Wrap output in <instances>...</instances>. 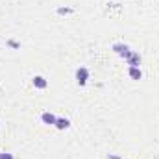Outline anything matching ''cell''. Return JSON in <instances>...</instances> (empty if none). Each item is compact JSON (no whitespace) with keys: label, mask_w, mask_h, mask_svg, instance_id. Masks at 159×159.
<instances>
[{"label":"cell","mask_w":159,"mask_h":159,"mask_svg":"<svg viewBox=\"0 0 159 159\" xmlns=\"http://www.w3.org/2000/svg\"><path fill=\"white\" fill-rule=\"evenodd\" d=\"M113 50L119 54L120 57H124V59H128V57L131 56V52H133V50H131L128 44H122V43H117V44H113Z\"/></svg>","instance_id":"1"},{"label":"cell","mask_w":159,"mask_h":159,"mask_svg":"<svg viewBox=\"0 0 159 159\" xmlns=\"http://www.w3.org/2000/svg\"><path fill=\"white\" fill-rule=\"evenodd\" d=\"M87 80H89V70L85 67H80L78 70H76V83H78L80 87H83L87 83Z\"/></svg>","instance_id":"2"},{"label":"cell","mask_w":159,"mask_h":159,"mask_svg":"<svg viewBox=\"0 0 159 159\" xmlns=\"http://www.w3.org/2000/svg\"><path fill=\"white\" fill-rule=\"evenodd\" d=\"M56 119H57V117H56L54 113H50V111H44V113L41 115V122L46 124V126H54V124H56Z\"/></svg>","instance_id":"3"},{"label":"cell","mask_w":159,"mask_h":159,"mask_svg":"<svg viewBox=\"0 0 159 159\" xmlns=\"http://www.w3.org/2000/svg\"><path fill=\"white\" fill-rule=\"evenodd\" d=\"M126 63H128L129 67H139V65H141V56H139V52H131V56L126 59Z\"/></svg>","instance_id":"4"},{"label":"cell","mask_w":159,"mask_h":159,"mask_svg":"<svg viewBox=\"0 0 159 159\" xmlns=\"http://www.w3.org/2000/svg\"><path fill=\"white\" fill-rule=\"evenodd\" d=\"M54 126H56L57 129H69V128H70V120L65 119V117H57Z\"/></svg>","instance_id":"5"},{"label":"cell","mask_w":159,"mask_h":159,"mask_svg":"<svg viewBox=\"0 0 159 159\" xmlns=\"http://www.w3.org/2000/svg\"><path fill=\"white\" fill-rule=\"evenodd\" d=\"M32 83H34L35 89H46V87H48V81L43 78V76H34V78H32Z\"/></svg>","instance_id":"6"},{"label":"cell","mask_w":159,"mask_h":159,"mask_svg":"<svg viewBox=\"0 0 159 159\" xmlns=\"http://www.w3.org/2000/svg\"><path fill=\"white\" fill-rule=\"evenodd\" d=\"M128 76L131 80H141L143 78V70H141L139 67H129V69H128Z\"/></svg>","instance_id":"7"},{"label":"cell","mask_w":159,"mask_h":159,"mask_svg":"<svg viewBox=\"0 0 159 159\" xmlns=\"http://www.w3.org/2000/svg\"><path fill=\"white\" fill-rule=\"evenodd\" d=\"M0 159H15L13 154H7V152H0Z\"/></svg>","instance_id":"8"},{"label":"cell","mask_w":159,"mask_h":159,"mask_svg":"<svg viewBox=\"0 0 159 159\" xmlns=\"http://www.w3.org/2000/svg\"><path fill=\"white\" fill-rule=\"evenodd\" d=\"M107 159H120L119 156H113V154H109V156H107Z\"/></svg>","instance_id":"9"}]
</instances>
